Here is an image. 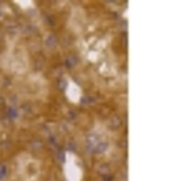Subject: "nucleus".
Wrapping results in <instances>:
<instances>
[{"mask_svg": "<svg viewBox=\"0 0 183 181\" xmlns=\"http://www.w3.org/2000/svg\"><path fill=\"white\" fill-rule=\"evenodd\" d=\"M17 168L20 175L25 181H34L37 176V164L32 157L26 154L20 155L17 159Z\"/></svg>", "mask_w": 183, "mask_h": 181, "instance_id": "f257e3e1", "label": "nucleus"}]
</instances>
